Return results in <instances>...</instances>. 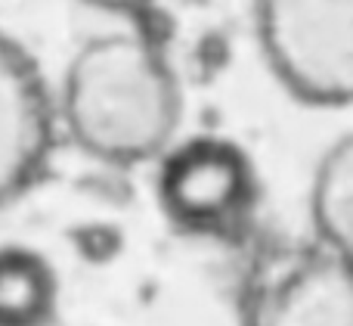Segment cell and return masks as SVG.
<instances>
[{"instance_id":"cell-6","label":"cell","mask_w":353,"mask_h":326,"mask_svg":"<svg viewBox=\"0 0 353 326\" xmlns=\"http://www.w3.org/2000/svg\"><path fill=\"white\" fill-rule=\"evenodd\" d=\"M62 305L59 271L22 242L0 246V326H53Z\"/></svg>"},{"instance_id":"cell-2","label":"cell","mask_w":353,"mask_h":326,"mask_svg":"<svg viewBox=\"0 0 353 326\" xmlns=\"http://www.w3.org/2000/svg\"><path fill=\"white\" fill-rule=\"evenodd\" d=\"M267 72L313 109L353 106V0H251Z\"/></svg>"},{"instance_id":"cell-4","label":"cell","mask_w":353,"mask_h":326,"mask_svg":"<svg viewBox=\"0 0 353 326\" xmlns=\"http://www.w3.org/2000/svg\"><path fill=\"white\" fill-rule=\"evenodd\" d=\"M242 326H353V261L319 240L254 255L239 289Z\"/></svg>"},{"instance_id":"cell-1","label":"cell","mask_w":353,"mask_h":326,"mask_svg":"<svg viewBox=\"0 0 353 326\" xmlns=\"http://www.w3.org/2000/svg\"><path fill=\"white\" fill-rule=\"evenodd\" d=\"M53 93L62 143L105 168L155 165L183 134L180 72L140 25L90 35L68 56Z\"/></svg>"},{"instance_id":"cell-5","label":"cell","mask_w":353,"mask_h":326,"mask_svg":"<svg viewBox=\"0 0 353 326\" xmlns=\"http://www.w3.org/2000/svg\"><path fill=\"white\" fill-rule=\"evenodd\" d=\"M59 146L53 81L41 59L0 25V211L47 180Z\"/></svg>"},{"instance_id":"cell-7","label":"cell","mask_w":353,"mask_h":326,"mask_svg":"<svg viewBox=\"0 0 353 326\" xmlns=\"http://www.w3.org/2000/svg\"><path fill=\"white\" fill-rule=\"evenodd\" d=\"M310 236L353 261V131L325 146L307 193Z\"/></svg>"},{"instance_id":"cell-8","label":"cell","mask_w":353,"mask_h":326,"mask_svg":"<svg viewBox=\"0 0 353 326\" xmlns=\"http://www.w3.org/2000/svg\"><path fill=\"white\" fill-rule=\"evenodd\" d=\"M81 3L93 6V10L112 12V16H140V12L152 10L159 0H81Z\"/></svg>"},{"instance_id":"cell-3","label":"cell","mask_w":353,"mask_h":326,"mask_svg":"<svg viewBox=\"0 0 353 326\" xmlns=\"http://www.w3.org/2000/svg\"><path fill=\"white\" fill-rule=\"evenodd\" d=\"M155 199L180 233L236 240L261 209V174L230 137L180 134L155 162Z\"/></svg>"}]
</instances>
